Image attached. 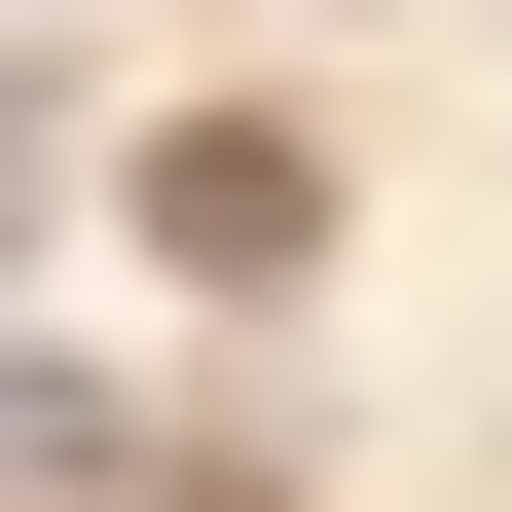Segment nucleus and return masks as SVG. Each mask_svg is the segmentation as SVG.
Masks as SVG:
<instances>
[{
  "instance_id": "f03ea898",
  "label": "nucleus",
  "mask_w": 512,
  "mask_h": 512,
  "mask_svg": "<svg viewBox=\"0 0 512 512\" xmlns=\"http://www.w3.org/2000/svg\"><path fill=\"white\" fill-rule=\"evenodd\" d=\"M147 476V366H74V330H0V512H110Z\"/></svg>"
},
{
  "instance_id": "7ed1b4c3",
  "label": "nucleus",
  "mask_w": 512,
  "mask_h": 512,
  "mask_svg": "<svg viewBox=\"0 0 512 512\" xmlns=\"http://www.w3.org/2000/svg\"><path fill=\"white\" fill-rule=\"evenodd\" d=\"M37 183H74V110H37V74H0V256H37Z\"/></svg>"
},
{
  "instance_id": "f257e3e1",
  "label": "nucleus",
  "mask_w": 512,
  "mask_h": 512,
  "mask_svg": "<svg viewBox=\"0 0 512 512\" xmlns=\"http://www.w3.org/2000/svg\"><path fill=\"white\" fill-rule=\"evenodd\" d=\"M330 256H366L330 110H147V147H110V293H183V330H293Z\"/></svg>"
}]
</instances>
